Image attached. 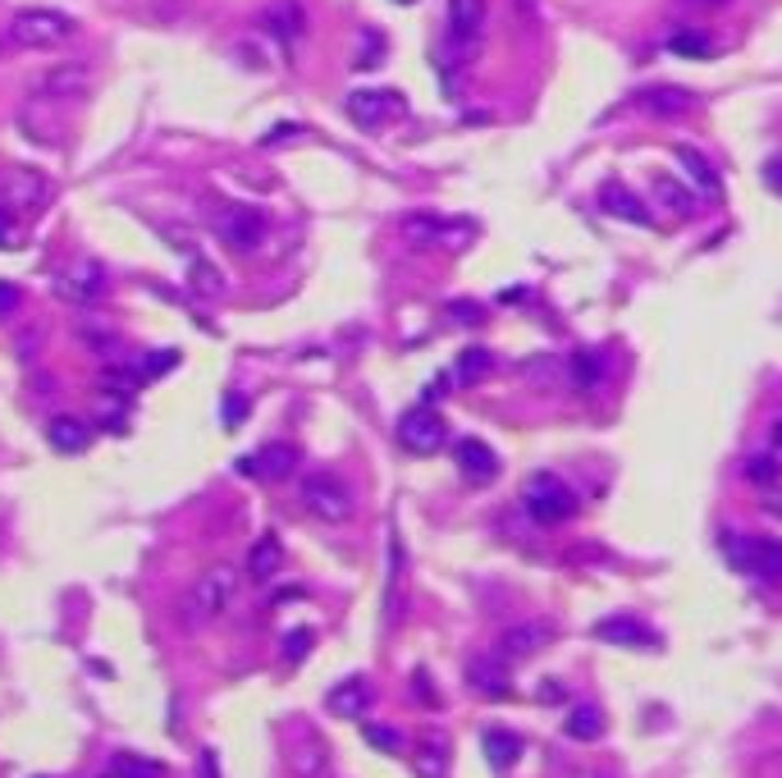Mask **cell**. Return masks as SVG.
<instances>
[{"label":"cell","instance_id":"obj_43","mask_svg":"<svg viewBox=\"0 0 782 778\" xmlns=\"http://www.w3.org/2000/svg\"><path fill=\"white\" fill-rule=\"evenodd\" d=\"M197 778H220V756H216L211 746H206L202 756H197Z\"/></svg>","mask_w":782,"mask_h":778},{"label":"cell","instance_id":"obj_1","mask_svg":"<svg viewBox=\"0 0 782 778\" xmlns=\"http://www.w3.org/2000/svg\"><path fill=\"white\" fill-rule=\"evenodd\" d=\"M73 33H78V23L65 10H50V5H28V10H19L10 19V37L19 46H28V50H56Z\"/></svg>","mask_w":782,"mask_h":778},{"label":"cell","instance_id":"obj_42","mask_svg":"<svg viewBox=\"0 0 782 778\" xmlns=\"http://www.w3.org/2000/svg\"><path fill=\"white\" fill-rule=\"evenodd\" d=\"M14 243H19V225L5 206H0V248H14Z\"/></svg>","mask_w":782,"mask_h":778},{"label":"cell","instance_id":"obj_47","mask_svg":"<svg viewBox=\"0 0 782 778\" xmlns=\"http://www.w3.org/2000/svg\"><path fill=\"white\" fill-rule=\"evenodd\" d=\"M773 445H778V454H782V422H773Z\"/></svg>","mask_w":782,"mask_h":778},{"label":"cell","instance_id":"obj_12","mask_svg":"<svg viewBox=\"0 0 782 778\" xmlns=\"http://www.w3.org/2000/svg\"><path fill=\"white\" fill-rule=\"evenodd\" d=\"M233 467H239V477H252V481H284L298 467V449L284 445V439H271L256 454H243Z\"/></svg>","mask_w":782,"mask_h":778},{"label":"cell","instance_id":"obj_29","mask_svg":"<svg viewBox=\"0 0 782 778\" xmlns=\"http://www.w3.org/2000/svg\"><path fill=\"white\" fill-rule=\"evenodd\" d=\"M289 769L298 778H325L330 774V746H321L317 737H307L298 751H289Z\"/></svg>","mask_w":782,"mask_h":778},{"label":"cell","instance_id":"obj_23","mask_svg":"<svg viewBox=\"0 0 782 778\" xmlns=\"http://www.w3.org/2000/svg\"><path fill=\"white\" fill-rule=\"evenodd\" d=\"M101 284H106V275H101L96 262H78L65 279H60V294L69 302H96L101 298Z\"/></svg>","mask_w":782,"mask_h":778},{"label":"cell","instance_id":"obj_44","mask_svg":"<svg viewBox=\"0 0 782 778\" xmlns=\"http://www.w3.org/2000/svg\"><path fill=\"white\" fill-rule=\"evenodd\" d=\"M19 289H14V284L10 279H0V317H10V311H19Z\"/></svg>","mask_w":782,"mask_h":778},{"label":"cell","instance_id":"obj_13","mask_svg":"<svg viewBox=\"0 0 782 778\" xmlns=\"http://www.w3.org/2000/svg\"><path fill=\"white\" fill-rule=\"evenodd\" d=\"M467 687L485 700H508L513 696V673H508V655H476L467 664Z\"/></svg>","mask_w":782,"mask_h":778},{"label":"cell","instance_id":"obj_35","mask_svg":"<svg viewBox=\"0 0 782 778\" xmlns=\"http://www.w3.org/2000/svg\"><path fill=\"white\" fill-rule=\"evenodd\" d=\"M111 774H119V778H161L165 769L156 765V760H138L134 751H119L115 765H111Z\"/></svg>","mask_w":782,"mask_h":778},{"label":"cell","instance_id":"obj_3","mask_svg":"<svg viewBox=\"0 0 782 778\" xmlns=\"http://www.w3.org/2000/svg\"><path fill=\"white\" fill-rule=\"evenodd\" d=\"M298 500L311 517H321V523H348L353 517V490L344 485V477L334 472H307L298 481Z\"/></svg>","mask_w":782,"mask_h":778},{"label":"cell","instance_id":"obj_15","mask_svg":"<svg viewBox=\"0 0 782 778\" xmlns=\"http://www.w3.org/2000/svg\"><path fill=\"white\" fill-rule=\"evenodd\" d=\"M550 641H554V628H550V622L531 618V622H513V628L499 637V651H504L508 660H531V655H540Z\"/></svg>","mask_w":782,"mask_h":778},{"label":"cell","instance_id":"obj_4","mask_svg":"<svg viewBox=\"0 0 782 778\" xmlns=\"http://www.w3.org/2000/svg\"><path fill=\"white\" fill-rule=\"evenodd\" d=\"M233 595H239V573H233L229 563L206 568V573L193 582V591H188V622H211V618H220V614L233 605Z\"/></svg>","mask_w":782,"mask_h":778},{"label":"cell","instance_id":"obj_38","mask_svg":"<svg viewBox=\"0 0 782 778\" xmlns=\"http://www.w3.org/2000/svg\"><path fill=\"white\" fill-rule=\"evenodd\" d=\"M311 628H294L289 637H284V664H302L307 655H311Z\"/></svg>","mask_w":782,"mask_h":778},{"label":"cell","instance_id":"obj_33","mask_svg":"<svg viewBox=\"0 0 782 778\" xmlns=\"http://www.w3.org/2000/svg\"><path fill=\"white\" fill-rule=\"evenodd\" d=\"M179 362H184V353L179 348H161V353H147L142 362H138V380H161L165 371H174Z\"/></svg>","mask_w":782,"mask_h":778},{"label":"cell","instance_id":"obj_34","mask_svg":"<svg viewBox=\"0 0 782 778\" xmlns=\"http://www.w3.org/2000/svg\"><path fill=\"white\" fill-rule=\"evenodd\" d=\"M490 367H494V357H490L485 348H467V353L458 357V385H476Z\"/></svg>","mask_w":782,"mask_h":778},{"label":"cell","instance_id":"obj_22","mask_svg":"<svg viewBox=\"0 0 782 778\" xmlns=\"http://www.w3.org/2000/svg\"><path fill=\"white\" fill-rule=\"evenodd\" d=\"M672 156H677V161H682V170L695 179V193H700V197H710V202L723 197V179H718V170H714L695 147L682 142V147H672Z\"/></svg>","mask_w":782,"mask_h":778},{"label":"cell","instance_id":"obj_39","mask_svg":"<svg viewBox=\"0 0 782 778\" xmlns=\"http://www.w3.org/2000/svg\"><path fill=\"white\" fill-rule=\"evenodd\" d=\"M193 284H197V294H220V289H225L220 271H211V262H206V256H193Z\"/></svg>","mask_w":782,"mask_h":778},{"label":"cell","instance_id":"obj_9","mask_svg":"<svg viewBox=\"0 0 782 778\" xmlns=\"http://www.w3.org/2000/svg\"><path fill=\"white\" fill-rule=\"evenodd\" d=\"M399 445L407 449V454H439L449 445V431H445V422H439V412H430V408H407L403 417H399Z\"/></svg>","mask_w":782,"mask_h":778},{"label":"cell","instance_id":"obj_48","mask_svg":"<svg viewBox=\"0 0 782 778\" xmlns=\"http://www.w3.org/2000/svg\"><path fill=\"white\" fill-rule=\"evenodd\" d=\"M764 504H769V508H773V513H782V495H769V500H764Z\"/></svg>","mask_w":782,"mask_h":778},{"label":"cell","instance_id":"obj_19","mask_svg":"<svg viewBox=\"0 0 782 778\" xmlns=\"http://www.w3.org/2000/svg\"><path fill=\"white\" fill-rule=\"evenodd\" d=\"M261 28H266L279 46H294L302 37V5L298 0H275V5L261 14Z\"/></svg>","mask_w":782,"mask_h":778},{"label":"cell","instance_id":"obj_5","mask_svg":"<svg viewBox=\"0 0 782 778\" xmlns=\"http://www.w3.org/2000/svg\"><path fill=\"white\" fill-rule=\"evenodd\" d=\"M211 229H216V239H220V243H229L233 252H252L261 239H266V216H261L256 206L225 202V206H216Z\"/></svg>","mask_w":782,"mask_h":778},{"label":"cell","instance_id":"obj_28","mask_svg":"<svg viewBox=\"0 0 782 778\" xmlns=\"http://www.w3.org/2000/svg\"><path fill=\"white\" fill-rule=\"evenodd\" d=\"M563 733L572 742H599L605 737V710L599 706H572L567 719H563Z\"/></svg>","mask_w":782,"mask_h":778},{"label":"cell","instance_id":"obj_11","mask_svg":"<svg viewBox=\"0 0 782 778\" xmlns=\"http://www.w3.org/2000/svg\"><path fill=\"white\" fill-rule=\"evenodd\" d=\"M590 637L595 641H605V645H628V651H659V632L649 628V622H641V618H632V614H613V618H599L595 628H590Z\"/></svg>","mask_w":782,"mask_h":778},{"label":"cell","instance_id":"obj_32","mask_svg":"<svg viewBox=\"0 0 782 778\" xmlns=\"http://www.w3.org/2000/svg\"><path fill=\"white\" fill-rule=\"evenodd\" d=\"M668 50H672V56H682V60H710V56H714V42H710L705 33L682 28V33L668 37Z\"/></svg>","mask_w":782,"mask_h":778},{"label":"cell","instance_id":"obj_20","mask_svg":"<svg viewBox=\"0 0 782 778\" xmlns=\"http://www.w3.org/2000/svg\"><path fill=\"white\" fill-rule=\"evenodd\" d=\"M599 211L628 220V225H649V206L632 188H622V184H605V188H599Z\"/></svg>","mask_w":782,"mask_h":778},{"label":"cell","instance_id":"obj_21","mask_svg":"<svg viewBox=\"0 0 782 778\" xmlns=\"http://www.w3.org/2000/svg\"><path fill=\"white\" fill-rule=\"evenodd\" d=\"M449 737L445 733H426L416 742V756H412V769L416 778H449Z\"/></svg>","mask_w":782,"mask_h":778},{"label":"cell","instance_id":"obj_2","mask_svg":"<svg viewBox=\"0 0 782 778\" xmlns=\"http://www.w3.org/2000/svg\"><path fill=\"white\" fill-rule=\"evenodd\" d=\"M521 508H527L531 523L559 527V523H567V517H577V490L559 477H550V472H540V477L527 481V490H521Z\"/></svg>","mask_w":782,"mask_h":778},{"label":"cell","instance_id":"obj_25","mask_svg":"<svg viewBox=\"0 0 782 778\" xmlns=\"http://www.w3.org/2000/svg\"><path fill=\"white\" fill-rule=\"evenodd\" d=\"M5 197L14 202V206H23V211H33V206H42L50 193H46V179L42 174H33V170H10L5 174Z\"/></svg>","mask_w":782,"mask_h":778},{"label":"cell","instance_id":"obj_16","mask_svg":"<svg viewBox=\"0 0 782 778\" xmlns=\"http://www.w3.org/2000/svg\"><path fill=\"white\" fill-rule=\"evenodd\" d=\"M453 458H458V467H462V477L472 481V485H485V481H494L499 477V454H494L485 439H458L453 445Z\"/></svg>","mask_w":782,"mask_h":778},{"label":"cell","instance_id":"obj_24","mask_svg":"<svg viewBox=\"0 0 782 778\" xmlns=\"http://www.w3.org/2000/svg\"><path fill=\"white\" fill-rule=\"evenodd\" d=\"M279 563H284V545H279V536H261L252 550H248V577L252 582H271L275 573H279Z\"/></svg>","mask_w":782,"mask_h":778},{"label":"cell","instance_id":"obj_8","mask_svg":"<svg viewBox=\"0 0 782 778\" xmlns=\"http://www.w3.org/2000/svg\"><path fill=\"white\" fill-rule=\"evenodd\" d=\"M490 0H449V50L458 60H472L481 50Z\"/></svg>","mask_w":782,"mask_h":778},{"label":"cell","instance_id":"obj_37","mask_svg":"<svg viewBox=\"0 0 782 778\" xmlns=\"http://www.w3.org/2000/svg\"><path fill=\"white\" fill-rule=\"evenodd\" d=\"M655 193H659V202L668 206V211H677V216H691L695 211V197H687L682 184H672V179H659Z\"/></svg>","mask_w":782,"mask_h":778},{"label":"cell","instance_id":"obj_52","mask_svg":"<svg viewBox=\"0 0 782 778\" xmlns=\"http://www.w3.org/2000/svg\"><path fill=\"white\" fill-rule=\"evenodd\" d=\"M590 778H595V774H590Z\"/></svg>","mask_w":782,"mask_h":778},{"label":"cell","instance_id":"obj_27","mask_svg":"<svg viewBox=\"0 0 782 778\" xmlns=\"http://www.w3.org/2000/svg\"><path fill=\"white\" fill-rule=\"evenodd\" d=\"M46 439L56 445L60 454H83L88 445H92V431H88V422L83 417H56L46 426Z\"/></svg>","mask_w":782,"mask_h":778},{"label":"cell","instance_id":"obj_26","mask_svg":"<svg viewBox=\"0 0 782 778\" xmlns=\"http://www.w3.org/2000/svg\"><path fill=\"white\" fill-rule=\"evenodd\" d=\"M403 614V540H389V591H384V628H394Z\"/></svg>","mask_w":782,"mask_h":778},{"label":"cell","instance_id":"obj_49","mask_svg":"<svg viewBox=\"0 0 782 778\" xmlns=\"http://www.w3.org/2000/svg\"><path fill=\"white\" fill-rule=\"evenodd\" d=\"M700 5H723V0H700Z\"/></svg>","mask_w":782,"mask_h":778},{"label":"cell","instance_id":"obj_40","mask_svg":"<svg viewBox=\"0 0 782 778\" xmlns=\"http://www.w3.org/2000/svg\"><path fill=\"white\" fill-rule=\"evenodd\" d=\"M746 481H755L760 490H769L778 481V462L773 458H746Z\"/></svg>","mask_w":782,"mask_h":778},{"label":"cell","instance_id":"obj_30","mask_svg":"<svg viewBox=\"0 0 782 778\" xmlns=\"http://www.w3.org/2000/svg\"><path fill=\"white\" fill-rule=\"evenodd\" d=\"M88 88V65H60V69H50L37 92L42 96H73V92H83Z\"/></svg>","mask_w":782,"mask_h":778},{"label":"cell","instance_id":"obj_51","mask_svg":"<svg viewBox=\"0 0 782 778\" xmlns=\"http://www.w3.org/2000/svg\"><path fill=\"white\" fill-rule=\"evenodd\" d=\"M111 778H119V774H111Z\"/></svg>","mask_w":782,"mask_h":778},{"label":"cell","instance_id":"obj_7","mask_svg":"<svg viewBox=\"0 0 782 778\" xmlns=\"http://www.w3.org/2000/svg\"><path fill=\"white\" fill-rule=\"evenodd\" d=\"M727 559L741 573L760 577V582H773L782 577V540H769V536H737L727 540Z\"/></svg>","mask_w":782,"mask_h":778},{"label":"cell","instance_id":"obj_45","mask_svg":"<svg viewBox=\"0 0 782 778\" xmlns=\"http://www.w3.org/2000/svg\"><path fill=\"white\" fill-rule=\"evenodd\" d=\"M412 691H422V700H426V706H435V691H430L426 668H422V673H412Z\"/></svg>","mask_w":782,"mask_h":778},{"label":"cell","instance_id":"obj_17","mask_svg":"<svg viewBox=\"0 0 782 778\" xmlns=\"http://www.w3.org/2000/svg\"><path fill=\"white\" fill-rule=\"evenodd\" d=\"M636 106L649 119H677V115L695 111V92H687V88H649V92L636 96Z\"/></svg>","mask_w":782,"mask_h":778},{"label":"cell","instance_id":"obj_31","mask_svg":"<svg viewBox=\"0 0 782 778\" xmlns=\"http://www.w3.org/2000/svg\"><path fill=\"white\" fill-rule=\"evenodd\" d=\"M567 371H572V385L577 389H595L599 380H605V357H599L595 348H582L577 357L567 362Z\"/></svg>","mask_w":782,"mask_h":778},{"label":"cell","instance_id":"obj_46","mask_svg":"<svg viewBox=\"0 0 782 778\" xmlns=\"http://www.w3.org/2000/svg\"><path fill=\"white\" fill-rule=\"evenodd\" d=\"M764 179H769L773 193H782V161H769V165H764Z\"/></svg>","mask_w":782,"mask_h":778},{"label":"cell","instance_id":"obj_41","mask_svg":"<svg viewBox=\"0 0 782 778\" xmlns=\"http://www.w3.org/2000/svg\"><path fill=\"white\" fill-rule=\"evenodd\" d=\"M248 417V399L243 394H225V426H239Z\"/></svg>","mask_w":782,"mask_h":778},{"label":"cell","instance_id":"obj_18","mask_svg":"<svg viewBox=\"0 0 782 778\" xmlns=\"http://www.w3.org/2000/svg\"><path fill=\"white\" fill-rule=\"evenodd\" d=\"M481 751H485V760H490L494 774H508V769L521 760L527 742H521L517 733H508V729H485V733H481Z\"/></svg>","mask_w":782,"mask_h":778},{"label":"cell","instance_id":"obj_36","mask_svg":"<svg viewBox=\"0 0 782 778\" xmlns=\"http://www.w3.org/2000/svg\"><path fill=\"white\" fill-rule=\"evenodd\" d=\"M361 737H367L376 751H389V756H403V733L399 729H384V723H361Z\"/></svg>","mask_w":782,"mask_h":778},{"label":"cell","instance_id":"obj_6","mask_svg":"<svg viewBox=\"0 0 782 778\" xmlns=\"http://www.w3.org/2000/svg\"><path fill=\"white\" fill-rule=\"evenodd\" d=\"M344 111L357 128H367V134H380V128H389L399 115H407V101L399 92L389 88H361V92H348Z\"/></svg>","mask_w":782,"mask_h":778},{"label":"cell","instance_id":"obj_14","mask_svg":"<svg viewBox=\"0 0 782 778\" xmlns=\"http://www.w3.org/2000/svg\"><path fill=\"white\" fill-rule=\"evenodd\" d=\"M371 700H376L371 683L361 678V673H353V678L334 683V687L325 691V710H330V714H338V719H361V714L371 710Z\"/></svg>","mask_w":782,"mask_h":778},{"label":"cell","instance_id":"obj_50","mask_svg":"<svg viewBox=\"0 0 782 778\" xmlns=\"http://www.w3.org/2000/svg\"><path fill=\"white\" fill-rule=\"evenodd\" d=\"M394 5H416V0H394Z\"/></svg>","mask_w":782,"mask_h":778},{"label":"cell","instance_id":"obj_10","mask_svg":"<svg viewBox=\"0 0 782 778\" xmlns=\"http://www.w3.org/2000/svg\"><path fill=\"white\" fill-rule=\"evenodd\" d=\"M403 233L422 248H430V243L435 248H467L476 239V225L472 220H445V216H407Z\"/></svg>","mask_w":782,"mask_h":778}]
</instances>
